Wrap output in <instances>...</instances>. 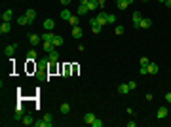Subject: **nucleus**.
Listing matches in <instances>:
<instances>
[{"mask_svg":"<svg viewBox=\"0 0 171 127\" xmlns=\"http://www.w3.org/2000/svg\"><path fill=\"white\" fill-rule=\"evenodd\" d=\"M107 23H116V15H112V14H107Z\"/></svg>","mask_w":171,"mask_h":127,"instance_id":"nucleus-29","label":"nucleus"},{"mask_svg":"<svg viewBox=\"0 0 171 127\" xmlns=\"http://www.w3.org/2000/svg\"><path fill=\"white\" fill-rule=\"evenodd\" d=\"M146 68H148V74H158V70H160L156 63H148V65H146Z\"/></svg>","mask_w":171,"mask_h":127,"instance_id":"nucleus-11","label":"nucleus"},{"mask_svg":"<svg viewBox=\"0 0 171 127\" xmlns=\"http://www.w3.org/2000/svg\"><path fill=\"white\" fill-rule=\"evenodd\" d=\"M166 101H167V103L171 105V93H166Z\"/></svg>","mask_w":171,"mask_h":127,"instance_id":"nucleus-38","label":"nucleus"},{"mask_svg":"<svg viewBox=\"0 0 171 127\" xmlns=\"http://www.w3.org/2000/svg\"><path fill=\"white\" fill-rule=\"evenodd\" d=\"M42 48H44V51L50 53V51L55 50V44H53V42H42Z\"/></svg>","mask_w":171,"mask_h":127,"instance_id":"nucleus-8","label":"nucleus"},{"mask_svg":"<svg viewBox=\"0 0 171 127\" xmlns=\"http://www.w3.org/2000/svg\"><path fill=\"white\" fill-rule=\"evenodd\" d=\"M48 61H50V63H57V61H59V53H57V51H50V57H48Z\"/></svg>","mask_w":171,"mask_h":127,"instance_id":"nucleus-13","label":"nucleus"},{"mask_svg":"<svg viewBox=\"0 0 171 127\" xmlns=\"http://www.w3.org/2000/svg\"><path fill=\"white\" fill-rule=\"evenodd\" d=\"M68 23H70L72 27H76V25H78V17H76V15H70V19H68Z\"/></svg>","mask_w":171,"mask_h":127,"instance_id":"nucleus-27","label":"nucleus"},{"mask_svg":"<svg viewBox=\"0 0 171 127\" xmlns=\"http://www.w3.org/2000/svg\"><path fill=\"white\" fill-rule=\"evenodd\" d=\"M116 4H118V10H126L127 6H129V4L126 2V0H120V2H116Z\"/></svg>","mask_w":171,"mask_h":127,"instance_id":"nucleus-26","label":"nucleus"},{"mask_svg":"<svg viewBox=\"0 0 171 127\" xmlns=\"http://www.w3.org/2000/svg\"><path fill=\"white\" fill-rule=\"evenodd\" d=\"M44 29H46V31H53V29H55V21H53V19H46V21H44Z\"/></svg>","mask_w":171,"mask_h":127,"instance_id":"nucleus-9","label":"nucleus"},{"mask_svg":"<svg viewBox=\"0 0 171 127\" xmlns=\"http://www.w3.org/2000/svg\"><path fill=\"white\" fill-rule=\"evenodd\" d=\"M59 110H61V114H68V112H70V105H68V103H63Z\"/></svg>","mask_w":171,"mask_h":127,"instance_id":"nucleus-23","label":"nucleus"},{"mask_svg":"<svg viewBox=\"0 0 171 127\" xmlns=\"http://www.w3.org/2000/svg\"><path fill=\"white\" fill-rule=\"evenodd\" d=\"M88 2H90V0H80V4H88Z\"/></svg>","mask_w":171,"mask_h":127,"instance_id":"nucleus-41","label":"nucleus"},{"mask_svg":"<svg viewBox=\"0 0 171 127\" xmlns=\"http://www.w3.org/2000/svg\"><path fill=\"white\" fill-rule=\"evenodd\" d=\"M40 38H42V42H53V38H55V34H53V32H51V31H50V32H44V34H42V36H40Z\"/></svg>","mask_w":171,"mask_h":127,"instance_id":"nucleus-6","label":"nucleus"},{"mask_svg":"<svg viewBox=\"0 0 171 127\" xmlns=\"http://www.w3.org/2000/svg\"><path fill=\"white\" fill-rule=\"evenodd\" d=\"M59 15H61V19H63V21H68L72 14H70V12H68L67 8H65V10H63V12H61V14H59Z\"/></svg>","mask_w":171,"mask_h":127,"instance_id":"nucleus-20","label":"nucleus"},{"mask_svg":"<svg viewBox=\"0 0 171 127\" xmlns=\"http://www.w3.org/2000/svg\"><path fill=\"white\" fill-rule=\"evenodd\" d=\"M53 44H55V46H63V38L55 34V38H53Z\"/></svg>","mask_w":171,"mask_h":127,"instance_id":"nucleus-28","label":"nucleus"},{"mask_svg":"<svg viewBox=\"0 0 171 127\" xmlns=\"http://www.w3.org/2000/svg\"><path fill=\"white\" fill-rule=\"evenodd\" d=\"M88 8H90V12H93L95 8H99V2H97V0H90V2H88Z\"/></svg>","mask_w":171,"mask_h":127,"instance_id":"nucleus-24","label":"nucleus"},{"mask_svg":"<svg viewBox=\"0 0 171 127\" xmlns=\"http://www.w3.org/2000/svg\"><path fill=\"white\" fill-rule=\"evenodd\" d=\"M116 2H120V0H116Z\"/></svg>","mask_w":171,"mask_h":127,"instance_id":"nucleus-44","label":"nucleus"},{"mask_svg":"<svg viewBox=\"0 0 171 127\" xmlns=\"http://www.w3.org/2000/svg\"><path fill=\"white\" fill-rule=\"evenodd\" d=\"M150 25H152V21H150L148 17H143L139 21V29H150Z\"/></svg>","mask_w":171,"mask_h":127,"instance_id":"nucleus-3","label":"nucleus"},{"mask_svg":"<svg viewBox=\"0 0 171 127\" xmlns=\"http://www.w3.org/2000/svg\"><path fill=\"white\" fill-rule=\"evenodd\" d=\"M17 23H19V25H31V21L27 19V15H19V17H17Z\"/></svg>","mask_w":171,"mask_h":127,"instance_id":"nucleus-22","label":"nucleus"},{"mask_svg":"<svg viewBox=\"0 0 171 127\" xmlns=\"http://www.w3.org/2000/svg\"><path fill=\"white\" fill-rule=\"evenodd\" d=\"M93 120H95V114H93V112H86V114H84V123H90V125H91V123H93Z\"/></svg>","mask_w":171,"mask_h":127,"instance_id":"nucleus-7","label":"nucleus"},{"mask_svg":"<svg viewBox=\"0 0 171 127\" xmlns=\"http://www.w3.org/2000/svg\"><path fill=\"white\" fill-rule=\"evenodd\" d=\"M10 31H12V25H10V21H2V25H0V32H2V34H8Z\"/></svg>","mask_w":171,"mask_h":127,"instance_id":"nucleus-2","label":"nucleus"},{"mask_svg":"<svg viewBox=\"0 0 171 127\" xmlns=\"http://www.w3.org/2000/svg\"><path fill=\"white\" fill-rule=\"evenodd\" d=\"M40 40H42V38L36 36V34H31V36H29V42H31L32 46H38V44H40Z\"/></svg>","mask_w":171,"mask_h":127,"instance_id":"nucleus-17","label":"nucleus"},{"mask_svg":"<svg viewBox=\"0 0 171 127\" xmlns=\"http://www.w3.org/2000/svg\"><path fill=\"white\" fill-rule=\"evenodd\" d=\"M158 2H166V0H158Z\"/></svg>","mask_w":171,"mask_h":127,"instance_id":"nucleus-43","label":"nucleus"},{"mask_svg":"<svg viewBox=\"0 0 171 127\" xmlns=\"http://www.w3.org/2000/svg\"><path fill=\"white\" fill-rule=\"evenodd\" d=\"M167 116V108L166 106H160V108H158V112H156V118L158 120H163Z\"/></svg>","mask_w":171,"mask_h":127,"instance_id":"nucleus-5","label":"nucleus"},{"mask_svg":"<svg viewBox=\"0 0 171 127\" xmlns=\"http://www.w3.org/2000/svg\"><path fill=\"white\" fill-rule=\"evenodd\" d=\"M91 29H93V34H99V32H101V29H103V27H99V25H93Z\"/></svg>","mask_w":171,"mask_h":127,"instance_id":"nucleus-33","label":"nucleus"},{"mask_svg":"<svg viewBox=\"0 0 171 127\" xmlns=\"http://www.w3.org/2000/svg\"><path fill=\"white\" fill-rule=\"evenodd\" d=\"M144 2H146V0H144Z\"/></svg>","mask_w":171,"mask_h":127,"instance_id":"nucleus-45","label":"nucleus"},{"mask_svg":"<svg viewBox=\"0 0 171 127\" xmlns=\"http://www.w3.org/2000/svg\"><path fill=\"white\" fill-rule=\"evenodd\" d=\"M126 2H127V4H131V2H133V0H126Z\"/></svg>","mask_w":171,"mask_h":127,"instance_id":"nucleus-42","label":"nucleus"},{"mask_svg":"<svg viewBox=\"0 0 171 127\" xmlns=\"http://www.w3.org/2000/svg\"><path fill=\"white\" fill-rule=\"evenodd\" d=\"M95 19H97V25L105 27V25H107V12H101L99 15H95Z\"/></svg>","mask_w":171,"mask_h":127,"instance_id":"nucleus-1","label":"nucleus"},{"mask_svg":"<svg viewBox=\"0 0 171 127\" xmlns=\"http://www.w3.org/2000/svg\"><path fill=\"white\" fill-rule=\"evenodd\" d=\"M97 2H99V8H103V6H105V2H107V0H97Z\"/></svg>","mask_w":171,"mask_h":127,"instance_id":"nucleus-39","label":"nucleus"},{"mask_svg":"<svg viewBox=\"0 0 171 127\" xmlns=\"http://www.w3.org/2000/svg\"><path fill=\"white\" fill-rule=\"evenodd\" d=\"M23 123H25V125H32V123H34V118H32L31 114H27V116H23Z\"/></svg>","mask_w":171,"mask_h":127,"instance_id":"nucleus-19","label":"nucleus"},{"mask_svg":"<svg viewBox=\"0 0 171 127\" xmlns=\"http://www.w3.org/2000/svg\"><path fill=\"white\" fill-rule=\"evenodd\" d=\"M88 12H90L88 4H78V14H80V15H86Z\"/></svg>","mask_w":171,"mask_h":127,"instance_id":"nucleus-15","label":"nucleus"},{"mask_svg":"<svg viewBox=\"0 0 171 127\" xmlns=\"http://www.w3.org/2000/svg\"><path fill=\"white\" fill-rule=\"evenodd\" d=\"M91 125H93V127H103V122H101V120H97V118H95Z\"/></svg>","mask_w":171,"mask_h":127,"instance_id":"nucleus-32","label":"nucleus"},{"mask_svg":"<svg viewBox=\"0 0 171 127\" xmlns=\"http://www.w3.org/2000/svg\"><path fill=\"white\" fill-rule=\"evenodd\" d=\"M166 6H167V8H171V0H166Z\"/></svg>","mask_w":171,"mask_h":127,"instance_id":"nucleus-40","label":"nucleus"},{"mask_svg":"<svg viewBox=\"0 0 171 127\" xmlns=\"http://www.w3.org/2000/svg\"><path fill=\"white\" fill-rule=\"evenodd\" d=\"M124 31H126V29L122 27V25H118V27L114 29V32H116V34H122V32H124Z\"/></svg>","mask_w":171,"mask_h":127,"instance_id":"nucleus-34","label":"nucleus"},{"mask_svg":"<svg viewBox=\"0 0 171 127\" xmlns=\"http://www.w3.org/2000/svg\"><path fill=\"white\" fill-rule=\"evenodd\" d=\"M44 120H46L48 123H50V125H53V116H51V114H46V116H44Z\"/></svg>","mask_w":171,"mask_h":127,"instance_id":"nucleus-30","label":"nucleus"},{"mask_svg":"<svg viewBox=\"0 0 171 127\" xmlns=\"http://www.w3.org/2000/svg\"><path fill=\"white\" fill-rule=\"evenodd\" d=\"M12 17H14V12H12V10H6L4 14H2V21H10Z\"/></svg>","mask_w":171,"mask_h":127,"instance_id":"nucleus-18","label":"nucleus"},{"mask_svg":"<svg viewBox=\"0 0 171 127\" xmlns=\"http://www.w3.org/2000/svg\"><path fill=\"white\" fill-rule=\"evenodd\" d=\"M72 36L76 38V40H78V38H82V29L78 27V25H76V27H72Z\"/></svg>","mask_w":171,"mask_h":127,"instance_id":"nucleus-16","label":"nucleus"},{"mask_svg":"<svg viewBox=\"0 0 171 127\" xmlns=\"http://www.w3.org/2000/svg\"><path fill=\"white\" fill-rule=\"evenodd\" d=\"M148 63H150V59H148V57H141V67H146Z\"/></svg>","mask_w":171,"mask_h":127,"instance_id":"nucleus-31","label":"nucleus"},{"mask_svg":"<svg viewBox=\"0 0 171 127\" xmlns=\"http://www.w3.org/2000/svg\"><path fill=\"white\" fill-rule=\"evenodd\" d=\"M27 59H29V61H36V59H38L36 50H31V51H29V53H27Z\"/></svg>","mask_w":171,"mask_h":127,"instance_id":"nucleus-21","label":"nucleus"},{"mask_svg":"<svg viewBox=\"0 0 171 127\" xmlns=\"http://www.w3.org/2000/svg\"><path fill=\"white\" fill-rule=\"evenodd\" d=\"M118 93H124V95L129 93V84H120L118 86Z\"/></svg>","mask_w":171,"mask_h":127,"instance_id":"nucleus-14","label":"nucleus"},{"mask_svg":"<svg viewBox=\"0 0 171 127\" xmlns=\"http://www.w3.org/2000/svg\"><path fill=\"white\" fill-rule=\"evenodd\" d=\"M34 127H51V125L46 120H42V122H34Z\"/></svg>","mask_w":171,"mask_h":127,"instance_id":"nucleus-25","label":"nucleus"},{"mask_svg":"<svg viewBox=\"0 0 171 127\" xmlns=\"http://www.w3.org/2000/svg\"><path fill=\"white\" fill-rule=\"evenodd\" d=\"M15 50H17V46H15V44L8 46V48H6V50H4V55H6V57H12V55L15 53Z\"/></svg>","mask_w":171,"mask_h":127,"instance_id":"nucleus-4","label":"nucleus"},{"mask_svg":"<svg viewBox=\"0 0 171 127\" xmlns=\"http://www.w3.org/2000/svg\"><path fill=\"white\" fill-rule=\"evenodd\" d=\"M141 12H135V14H133V29H139V21H141Z\"/></svg>","mask_w":171,"mask_h":127,"instance_id":"nucleus-10","label":"nucleus"},{"mask_svg":"<svg viewBox=\"0 0 171 127\" xmlns=\"http://www.w3.org/2000/svg\"><path fill=\"white\" fill-rule=\"evenodd\" d=\"M68 72H70V67H65V68H63V74H65V78L68 76Z\"/></svg>","mask_w":171,"mask_h":127,"instance_id":"nucleus-35","label":"nucleus"},{"mask_svg":"<svg viewBox=\"0 0 171 127\" xmlns=\"http://www.w3.org/2000/svg\"><path fill=\"white\" fill-rule=\"evenodd\" d=\"M141 74H143V76H144V74H148V68H146V67H141Z\"/></svg>","mask_w":171,"mask_h":127,"instance_id":"nucleus-37","label":"nucleus"},{"mask_svg":"<svg viewBox=\"0 0 171 127\" xmlns=\"http://www.w3.org/2000/svg\"><path fill=\"white\" fill-rule=\"evenodd\" d=\"M59 2H61V4H63V6H65V8H67V6H68V4H70L72 0H59Z\"/></svg>","mask_w":171,"mask_h":127,"instance_id":"nucleus-36","label":"nucleus"},{"mask_svg":"<svg viewBox=\"0 0 171 127\" xmlns=\"http://www.w3.org/2000/svg\"><path fill=\"white\" fill-rule=\"evenodd\" d=\"M25 15H27V19L31 23H34V19H36V12L34 10H27V12H25Z\"/></svg>","mask_w":171,"mask_h":127,"instance_id":"nucleus-12","label":"nucleus"}]
</instances>
